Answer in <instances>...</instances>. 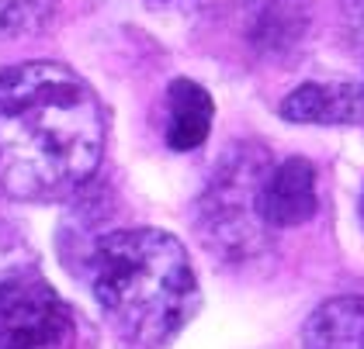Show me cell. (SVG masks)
Here are the masks:
<instances>
[{"label": "cell", "mask_w": 364, "mask_h": 349, "mask_svg": "<svg viewBox=\"0 0 364 349\" xmlns=\"http://www.w3.org/2000/svg\"><path fill=\"white\" fill-rule=\"evenodd\" d=\"M105 111L70 66L35 59L0 73V190L63 201L97 173Z\"/></svg>", "instance_id": "6da1fadb"}, {"label": "cell", "mask_w": 364, "mask_h": 349, "mask_svg": "<svg viewBox=\"0 0 364 349\" xmlns=\"http://www.w3.org/2000/svg\"><path fill=\"white\" fill-rule=\"evenodd\" d=\"M90 287L114 328L160 346L191 318L198 280L184 245L160 228H118L90 253Z\"/></svg>", "instance_id": "7a4b0ae2"}, {"label": "cell", "mask_w": 364, "mask_h": 349, "mask_svg": "<svg viewBox=\"0 0 364 349\" xmlns=\"http://www.w3.org/2000/svg\"><path fill=\"white\" fill-rule=\"evenodd\" d=\"M73 315L35 273L0 280V349H70Z\"/></svg>", "instance_id": "3957f363"}, {"label": "cell", "mask_w": 364, "mask_h": 349, "mask_svg": "<svg viewBox=\"0 0 364 349\" xmlns=\"http://www.w3.org/2000/svg\"><path fill=\"white\" fill-rule=\"evenodd\" d=\"M316 170L309 160H284L267 173L257 194V211L271 228H295L316 215Z\"/></svg>", "instance_id": "277c9868"}, {"label": "cell", "mask_w": 364, "mask_h": 349, "mask_svg": "<svg viewBox=\"0 0 364 349\" xmlns=\"http://www.w3.org/2000/svg\"><path fill=\"white\" fill-rule=\"evenodd\" d=\"M281 114L299 125H358L364 121V87L306 83L284 97Z\"/></svg>", "instance_id": "5b68a950"}, {"label": "cell", "mask_w": 364, "mask_h": 349, "mask_svg": "<svg viewBox=\"0 0 364 349\" xmlns=\"http://www.w3.org/2000/svg\"><path fill=\"white\" fill-rule=\"evenodd\" d=\"M302 349H364V297H330L306 322Z\"/></svg>", "instance_id": "8992f818"}, {"label": "cell", "mask_w": 364, "mask_h": 349, "mask_svg": "<svg viewBox=\"0 0 364 349\" xmlns=\"http://www.w3.org/2000/svg\"><path fill=\"white\" fill-rule=\"evenodd\" d=\"M212 97L191 80H173L167 90V142L173 153H191L212 132Z\"/></svg>", "instance_id": "52a82bcc"}, {"label": "cell", "mask_w": 364, "mask_h": 349, "mask_svg": "<svg viewBox=\"0 0 364 349\" xmlns=\"http://www.w3.org/2000/svg\"><path fill=\"white\" fill-rule=\"evenodd\" d=\"M53 14L56 0H0V42L42 31Z\"/></svg>", "instance_id": "ba28073f"}, {"label": "cell", "mask_w": 364, "mask_h": 349, "mask_svg": "<svg viewBox=\"0 0 364 349\" xmlns=\"http://www.w3.org/2000/svg\"><path fill=\"white\" fill-rule=\"evenodd\" d=\"M347 11L364 25V0H347Z\"/></svg>", "instance_id": "9c48e42d"}, {"label": "cell", "mask_w": 364, "mask_h": 349, "mask_svg": "<svg viewBox=\"0 0 364 349\" xmlns=\"http://www.w3.org/2000/svg\"><path fill=\"white\" fill-rule=\"evenodd\" d=\"M361 208H364V204H361Z\"/></svg>", "instance_id": "30bf717a"}]
</instances>
